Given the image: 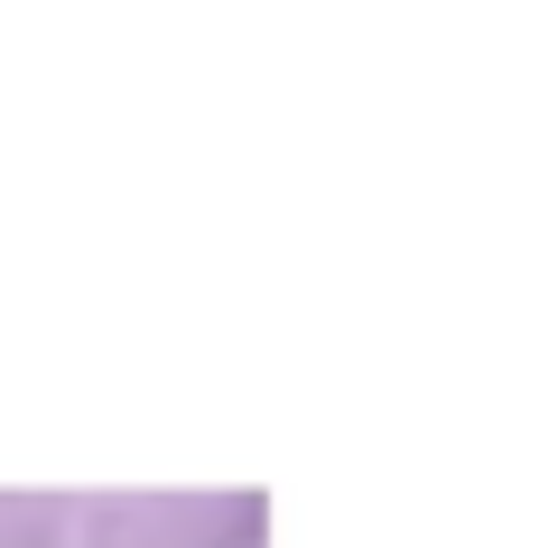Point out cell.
<instances>
[{
    "mask_svg": "<svg viewBox=\"0 0 558 548\" xmlns=\"http://www.w3.org/2000/svg\"><path fill=\"white\" fill-rule=\"evenodd\" d=\"M38 539V492H0V548Z\"/></svg>",
    "mask_w": 558,
    "mask_h": 548,
    "instance_id": "7a4b0ae2",
    "label": "cell"
},
{
    "mask_svg": "<svg viewBox=\"0 0 558 548\" xmlns=\"http://www.w3.org/2000/svg\"><path fill=\"white\" fill-rule=\"evenodd\" d=\"M260 492H38L28 548H260Z\"/></svg>",
    "mask_w": 558,
    "mask_h": 548,
    "instance_id": "6da1fadb",
    "label": "cell"
}]
</instances>
